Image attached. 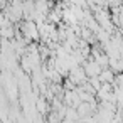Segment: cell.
<instances>
[{"label": "cell", "instance_id": "obj_2", "mask_svg": "<svg viewBox=\"0 0 123 123\" xmlns=\"http://www.w3.org/2000/svg\"><path fill=\"white\" fill-rule=\"evenodd\" d=\"M36 10H37V12H46V10H47V5H46V2H44V0H39V2H37Z\"/></svg>", "mask_w": 123, "mask_h": 123}, {"label": "cell", "instance_id": "obj_1", "mask_svg": "<svg viewBox=\"0 0 123 123\" xmlns=\"http://www.w3.org/2000/svg\"><path fill=\"white\" fill-rule=\"evenodd\" d=\"M0 36H2V39H14L15 32H14V29L10 25H5V27L0 29Z\"/></svg>", "mask_w": 123, "mask_h": 123}]
</instances>
